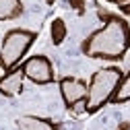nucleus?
<instances>
[{
  "label": "nucleus",
  "instance_id": "obj_1",
  "mask_svg": "<svg viewBox=\"0 0 130 130\" xmlns=\"http://www.w3.org/2000/svg\"><path fill=\"white\" fill-rule=\"evenodd\" d=\"M130 47V27L118 14H107L103 25L83 41V54L97 60H122Z\"/></svg>",
  "mask_w": 130,
  "mask_h": 130
},
{
  "label": "nucleus",
  "instance_id": "obj_2",
  "mask_svg": "<svg viewBox=\"0 0 130 130\" xmlns=\"http://www.w3.org/2000/svg\"><path fill=\"white\" fill-rule=\"evenodd\" d=\"M124 72L118 68V66H107V68H101L97 70L89 85H87V99H85V109L89 113H95L99 111L105 103L111 101L113 93H116L120 80H122Z\"/></svg>",
  "mask_w": 130,
  "mask_h": 130
},
{
  "label": "nucleus",
  "instance_id": "obj_3",
  "mask_svg": "<svg viewBox=\"0 0 130 130\" xmlns=\"http://www.w3.org/2000/svg\"><path fill=\"white\" fill-rule=\"evenodd\" d=\"M35 41V33L29 29H10L0 45V66L4 70L17 68L29 47Z\"/></svg>",
  "mask_w": 130,
  "mask_h": 130
},
{
  "label": "nucleus",
  "instance_id": "obj_4",
  "mask_svg": "<svg viewBox=\"0 0 130 130\" xmlns=\"http://www.w3.org/2000/svg\"><path fill=\"white\" fill-rule=\"evenodd\" d=\"M21 68L25 72V78H29L31 83H35V85H50V83H54V78H56L52 62L47 60L45 56H41V54L27 58Z\"/></svg>",
  "mask_w": 130,
  "mask_h": 130
},
{
  "label": "nucleus",
  "instance_id": "obj_5",
  "mask_svg": "<svg viewBox=\"0 0 130 130\" xmlns=\"http://www.w3.org/2000/svg\"><path fill=\"white\" fill-rule=\"evenodd\" d=\"M58 87H60V95H62L66 107L85 103V99H87V83L85 80L74 78V76H64V78H60Z\"/></svg>",
  "mask_w": 130,
  "mask_h": 130
},
{
  "label": "nucleus",
  "instance_id": "obj_6",
  "mask_svg": "<svg viewBox=\"0 0 130 130\" xmlns=\"http://www.w3.org/2000/svg\"><path fill=\"white\" fill-rule=\"evenodd\" d=\"M23 80H25V72L23 68H12L6 70L4 76H0V93L4 97H14L23 91Z\"/></svg>",
  "mask_w": 130,
  "mask_h": 130
},
{
  "label": "nucleus",
  "instance_id": "obj_7",
  "mask_svg": "<svg viewBox=\"0 0 130 130\" xmlns=\"http://www.w3.org/2000/svg\"><path fill=\"white\" fill-rule=\"evenodd\" d=\"M17 124H19V130H58L52 120H45L39 116H21Z\"/></svg>",
  "mask_w": 130,
  "mask_h": 130
},
{
  "label": "nucleus",
  "instance_id": "obj_8",
  "mask_svg": "<svg viewBox=\"0 0 130 130\" xmlns=\"http://www.w3.org/2000/svg\"><path fill=\"white\" fill-rule=\"evenodd\" d=\"M21 12H23L21 0H0V21L17 19Z\"/></svg>",
  "mask_w": 130,
  "mask_h": 130
},
{
  "label": "nucleus",
  "instance_id": "obj_9",
  "mask_svg": "<svg viewBox=\"0 0 130 130\" xmlns=\"http://www.w3.org/2000/svg\"><path fill=\"white\" fill-rule=\"evenodd\" d=\"M126 101H130V72L122 76L116 93L111 97V103H126Z\"/></svg>",
  "mask_w": 130,
  "mask_h": 130
},
{
  "label": "nucleus",
  "instance_id": "obj_10",
  "mask_svg": "<svg viewBox=\"0 0 130 130\" xmlns=\"http://www.w3.org/2000/svg\"><path fill=\"white\" fill-rule=\"evenodd\" d=\"M50 33H52V41H54V45H60L64 39H66V33H68L66 23H64L62 19H54V21H52Z\"/></svg>",
  "mask_w": 130,
  "mask_h": 130
},
{
  "label": "nucleus",
  "instance_id": "obj_11",
  "mask_svg": "<svg viewBox=\"0 0 130 130\" xmlns=\"http://www.w3.org/2000/svg\"><path fill=\"white\" fill-rule=\"evenodd\" d=\"M68 2H70V6H72L74 10L83 12V10H85V2H87V0H68Z\"/></svg>",
  "mask_w": 130,
  "mask_h": 130
},
{
  "label": "nucleus",
  "instance_id": "obj_12",
  "mask_svg": "<svg viewBox=\"0 0 130 130\" xmlns=\"http://www.w3.org/2000/svg\"><path fill=\"white\" fill-rule=\"evenodd\" d=\"M107 2H113V4H120V6H124V4H128L130 0H107Z\"/></svg>",
  "mask_w": 130,
  "mask_h": 130
},
{
  "label": "nucleus",
  "instance_id": "obj_13",
  "mask_svg": "<svg viewBox=\"0 0 130 130\" xmlns=\"http://www.w3.org/2000/svg\"><path fill=\"white\" fill-rule=\"evenodd\" d=\"M120 8H122V12H124V14H130V2H128V4H124V6H120Z\"/></svg>",
  "mask_w": 130,
  "mask_h": 130
},
{
  "label": "nucleus",
  "instance_id": "obj_14",
  "mask_svg": "<svg viewBox=\"0 0 130 130\" xmlns=\"http://www.w3.org/2000/svg\"><path fill=\"white\" fill-rule=\"evenodd\" d=\"M45 2H50V4H52V2H54V0H45Z\"/></svg>",
  "mask_w": 130,
  "mask_h": 130
}]
</instances>
